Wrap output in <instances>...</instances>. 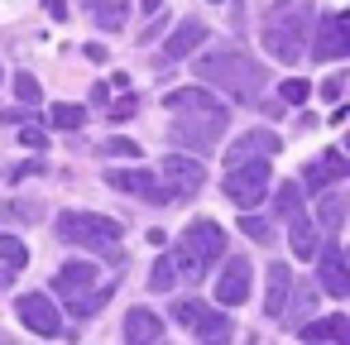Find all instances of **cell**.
I'll return each instance as SVG.
<instances>
[{"label": "cell", "instance_id": "obj_1", "mask_svg": "<svg viewBox=\"0 0 350 345\" xmlns=\"http://www.w3.org/2000/svg\"><path fill=\"white\" fill-rule=\"evenodd\" d=\"M192 72H197V82H202V87L226 92L235 106H250V101L264 92V82H269L264 63H259V58H250V53H240V49H216V53L197 58V63H192Z\"/></svg>", "mask_w": 350, "mask_h": 345}, {"label": "cell", "instance_id": "obj_2", "mask_svg": "<svg viewBox=\"0 0 350 345\" xmlns=\"http://www.w3.org/2000/svg\"><path fill=\"white\" fill-rule=\"evenodd\" d=\"M307 34H312V10L297 5V0H278V5H269L264 25H259V39H264V53L273 63H302L307 53Z\"/></svg>", "mask_w": 350, "mask_h": 345}, {"label": "cell", "instance_id": "obj_3", "mask_svg": "<svg viewBox=\"0 0 350 345\" xmlns=\"http://www.w3.org/2000/svg\"><path fill=\"white\" fill-rule=\"evenodd\" d=\"M173 268L187 278V283H202L206 278V268L216 264V259H226V230L216 225V221H192L183 235H178V245H173Z\"/></svg>", "mask_w": 350, "mask_h": 345}, {"label": "cell", "instance_id": "obj_4", "mask_svg": "<svg viewBox=\"0 0 350 345\" xmlns=\"http://www.w3.org/2000/svg\"><path fill=\"white\" fill-rule=\"evenodd\" d=\"M58 235H63L68 245L96 249L101 259H111V264H120V268H125V254L116 249V245H120V235H125V225H120V221H111V216H101V211H63V216H58Z\"/></svg>", "mask_w": 350, "mask_h": 345}, {"label": "cell", "instance_id": "obj_5", "mask_svg": "<svg viewBox=\"0 0 350 345\" xmlns=\"http://www.w3.org/2000/svg\"><path fill=\"white\" fill-rule=\"evenodd\" d=\"M173 115H178V120H173L168 139H173L178 149H197V158L211 154V149L221 144V135H226V111H221L216 101L183 106V111H173Z\"/></svg>", "mask_w": 350, "mask_h": 345}, {"label": "cell", "instance_id": "obj_6", "mask_svg": "<svg viewBox=\"0 0 350 345\" xmlns=\"http://www.w3.org/2000/svg\"><path fill=\"white\" fill-rule=\"evenodd\" d=\"M53 292L68 302L72 316H92V312H101V302L111 297V288L96 283V268H92L87 259H68V264L58 268V278H53Z\"/></svg>", "mask_w": 350, "mask_h": 345}, {"label": "cell", "instance_id": "obj_7", "mask_svg": "<svg viewBox=\"0 0 350 345\" xmlns=\"http://www.w3.org/2000/svg\"><path fill=\"white\" fill-rule=\"evenodd\" d=\"M269 182H273V168H269V158L226 163V197H230L240 211H254V206L269 197Z\"/></svg>", "mask_w": 350, "mask_h": 345}, {"label": "cell", "instance_id": "obj_8", "mask_svg": "<svg viewBox=\"0 0 350 345\" xmlns=\"http://www.w3.org/2000/svg\"><path fill=\"white\" fill-rule=\"evenodd\" d=\"M173 321L187 326L192 340H226V335H230L226 312L211 307V302H202V297H183V302H173Z\"/></svg>", "mask_w": 350, "mask_h": 345}, {"label": "cell", "instance_id": "obj_9", "mask_svg": "<svg viewBox=\"0 0 350 345\" xmlns=\"http://www.w3.org/2000/svg\"><path fill=\"white\" fill-rule=\"evenodd\" d=\"M202 158H187V154H168L163 163H159V182H163V192H168V202H187V197H197L202 192Z\"/></svg>", "mask_w": 350, "mask_h": 345}, {"label": "cell", "instance_id": "obj_10", "mask_svg": "<svg viewBox=\"0 0 350 345\" xmlns=\"http://www.w3.org/2000/svg\"><path fill=\"white\" fill-rule=\"evenodd\" d=\"M15 312H20V321H25L34 335H44V340L63 335V312H58V302H53V297H44V292H20Z\"/></svg>", "mask_w": 350, "mask_h": 345}, {"label": "cell", "instance_id": "obj_11", "mask_svg": "<svg viewBox=\"0 0 350 345\" xmlns=\"http://www.w3.org/2000/svg\"><path fill=\"white\" fill-rule=\"evenodd\" d=\"M312 58H321V63L350 58V20H345V15H321V20H317V34H312Z\"/></svg>", "mask_w": 350, "mask_h": 345}, {"label": "cell", "instance_id": "obj_12", "mask_svg": "<svg viewBox=\"0 0 350 345\" xmlns=\"http://www.w3.org/2000/svg\"><path fill=\"white\" fill-rule=\"evenodd\" d=\"M317 288L326 297H350V264L340 245H321L317 249Z\"/></svg>", "mask_w": 350, "mask_h": 345}, {"label": "cell", "instance_id": "obj_13", "mask_svg": "<svg viewBox=\"0 0 350 345\" xmlns=\"http://www.w3.org/2000/svg\"><path fill=\"white\" fill-rule=\"evenodd\" d=\"M106 187L130 192V197H144V202H168L159 173H149V168H111V173H106Z\"/></svg>", "mask_w": 350, "mask_h": 345}, {"label": "cell", "instance_id": "obj_14", "mask_svg": "<svg viewBox=\"0 0 350 345\" xmlns=\"http://www.w3.org/2000/svg\"><path fill=\"white\" fill-rule=\"evenodd\" d=\"M250 283H254V268H250V259H230V264L221 268L216 302H221V307H245V302H250Z\"/></svg>", "mask_w": 350, "mask_h": 345}, {"label": "cell", "instance_id": "obj_15", "mask_svg": "<svg viewBox=\"0 0 350 345\" xmlns=\"http://www.w3.org/2000/svg\"><path fill=\"white\" fill-rule=\"evenodd\" d=\"M345 173H350L345 154H340V149H326L321 158H312V163L302 168V187H312V192H326V187L345 182Z\"/></svg>", "mask_w": 350, "mask_h": 345}, {"label": "cell", "instance_id": "obj_16", "mask_svg": "<svg viewBox=\"0 0 350 345\" xmlns=\"http://www.w3.org/2000/svg\"><path fill=\"white\" fill-rule=\"evenodd\" d=\"M202 44H206V25H202V20H183V25L168 34L163 58H159V63H187V58H192Z\"/></svg>", "mask_w": 350, "mask_h": 345}, {"label": "cell", "instance_id": "obj_17", "mask_svg": "<svg viewBox=\"0 0 350 345\" xmlns=\"http://www.w3.org/2000/svg\"><path fill=\"white\" fill-rule=\"evenodd\" d=\"M288 249H293V259H307V264H312L317 249H321V225L297 211V216L288 221Z\"/></svg>", "mask_w": 350, "mask_h": 345}, {"label": "cell", "instance_id": "obj_18", "mask_svg": "<svg viewBox=\"0 0 350 345\" xmlns=\"http://www.w3.org/2000/svg\"><path fill=\"white\" fill-rule=\"evenodd\" d=\"M278 154V135H269V130H250V135H240L230 149H226V163H245V158H273Z\"/></svg>", "mask_w": 350, "mask_h": 345}, {"label": "cell", "instance_id": "obj_19", "mask_svg": "<svg viewBox=\"0 0 350 345\" xmlns=\"http://www.w3.org/2000/svg\"><path fill=\"white\" fill-rule=\"evenodd\" d=\"M130 345H154V340H163V321L149 312V307H130L125 312V331H120Z\"/></svg>", "mask_w": 350, "mask_h": 345}, {"label": "cell", "instance_id": "obj_20", "mask_svg": "<svg viewBox=\"0 0 350 345\" xmlns=\"http://www.w3.org/2000/svg\"><path fill=\"white\" fill-rule=\"evenodd\" d=\"M288 297H293V268H288V264H269L264 312H269V316H283V312H288Z\"/></svg>", "mask_w": 350, "mask_h": 345}, {"label": "cell", "instance_id": "obj_21", "mask_svg": "<svg viewBox=\"0 0 350 345\" xmlns=\"http://www.w3.org/2000/svg\"><path fill=\"white\" fill-rule=\"evenodd\" d=\"M82 10L92 15L96 29L116 34V29H125V20H130V0H82Z\"/></svg>", "mask_w": 350, "mask_h": 345}, {"label": "cell", "instance_id": "obj_22", "mask_svg": "<svg viewBox=\"0 0 350 345\" xmlns=\"http://www.w3.org/2000/svg\"><path fill=\"white\" fill-rule=\"evenodd\" d=\"M297 340H336V345H345V340H350V316L307 321V326H297Z\"/></svg>", "mask_w": 350, "mask_h": 345}, {"label": "cell", "instance_id": "obj_23", "mask_svg": "<svg viewBox=\"0 0 350 345\" xmlns=\"http://www.w3.org/2000/svg\"><path fill=\"white\" fill-rule=\"evenodd\" d=\"M297 211H302V187H297V182H283V187L273 192V216H278V221H293Z\"/></svg>", "mask_w": 350, "mask_h": 345}, {"label": "cell", "instance_id": "obj_24", "mask_svg": "<svg viewBox=\"0 0 350 345\" xmlns=\"http://www.w3.org/2000/svg\"><path fill=\"white\" fill-rule=\"evenodd\" d=\"M49 125H53V130H82V125H87V111L72 106V101H58V106L49 111Z\"/></svg>", "mask_w": 350, "mask_h": 345}, {"label": "cell", "instance_id": "obj_25", "mask_svg": "<svg viewBox=\"0 0 350 345\" xmlns=\"http://www.w3.org/2000/svg\"><path fill=\"white\" fill-rule=\"evenodd\" d=\"M340 221H345V197H321V206H317V225L321 230H340Z\"/></svg>", "mask_w": 350, "mask_h": 345}, {"label": "cell", "instance_id": "obj_26", "mask_svg": "<svg viewBox=\"0 0 350 345\" xmlns=\"http://www.w3.org/2000/svg\"><path fill=\"white\" fill-rule=\"evenodd\" d=\"M202 101H211L202 82H192V87H178V92H168V96H163V106H168V111H183V106H202Z\"/></svg>", "mask_w": 350, "mask_h": 345}, {"label": "cell", "instance_id": "obj_27", "mask_svg": "<svg viewBox=\"0 0 350 345\" xmlns=\"http://www.w3.org/2000/svg\"><path fill=\"white\" fill-rule=\"evenodd\" d=\"M0 264L15 273V268H25V264H29V249H25L15 235H0Z\"/></svg>", "mask_w": 350, "mask_h": 345}, {"label": "cell", "instance_id": "obj_28", "mask_svg": "<svg viewBox=\"0 0 350 345\" xmlns=\"http://www.w3.org/2000/svg\"><path fill=\"white\" fill-rule=\"evenodd\" d=\"M173 278H178V268H173V259L163 254V259L149 268V288H154V292H168V288H173Z\"/></svg>", "mask_w": 350, "mask_h": 345}, {"label": "cell", "instance_id": "obj_29", "mask_svg": "<svg viewBox=\"0 0 350 345\" xmlns=\"http://www.w3.org/2000/svg\"><path fill=\"white\" fill-rule=\"evenodd\" d=\"M307 96H312V87H307L302 77H288V82L278 87V101H283V106H302Z\"/></svg>", "mask_w": 350, "mask_h": 345}, {"label": "cell", "instance_id": "obj_30", "mask_svg": "<svg viewBox=\"0 0 350 345\" xmlns=\"http://www.w3.org/2000/svg\"><path fill=\"white\" fill-rule=\"evenodd\" d=\"M15 96H20L25 106H39V101H44V92H39L34 72H20V77H15Z\"/></svg>", "mask_w": 350, "mask_h": 345}, {"label": "cell", "instance_id": "obj_31", "mask_svg": "<svg viewBox=\"0 0 350 345\" xmlns=\"http://www.w3.org/2000/svg\"><path fill=\"white\" fill-rule=\"evenodd\" d=\"M101 154H111V158H116V154H120V158H139V144H135V139H106Z\"/></svg>", "mask_w": 350, "mask_h": 345}, {"label": "cell", "instance_id": "obj_32", "mask_svg": "<svg viewBox=\"0 0 350 345\" xmlns=\"http://www.w3.org/2000/svg\"><path fill=\"white\" fill-rule=\"evenodd\" d=\"M20 139H25V149H49V135H44V125H25V130H20Z\"/></svg>", "mask_w": 350, "mask_h": 345}, {"label": "cell", "instance_id": "obj_33", "mask_svg": "<svg viewBox=\"0 0 350 345\" xmlns=\"http://www.w3.org/2000/svg\"><path fill=\"white\" fill-rule=\"evenodd\" d=\"M240 230H245L250 240H269V235H273V230H269V221H259V216H245V221H240Z\"/></svg>", "mask_w": 350, "mask_h": 345}, {"label": "cell", "instance_id": "obj_34", "mask_svg": "<svg viewBox=\"0 0 350 345\" xmlns=\"http://www.w3.org/2000/svg\"><path fill=\"white\" fill-rule=\"evenodd\" d=\"M340 92H345V77H340V72H336V77H326L321 96H326V101H340Z\"/></svg>", "mask_w": 350, "mask_h": 345}, {"label": "cell", "instance_id": "obj_35", "mask_svg": "<svg viewBox=\"0 0 350 345\" xmlns=\"http://www.w3.org/2000/svg\"><path fill=\"white\" fill-rule=\"evenodd\" d=\"M5 211H10V221H34V206L29 202H10Z\"/></svg>", "mask_w": 350, "mask_h": 345}, {"label": "cell", "instance_id": "obj_36", "mask_svg": "<svg viewBox=\"0 0 350 345\" xmlns=\"http://www.w3.org/2000/svg\"><path fill=\"white\" fill-rule=\"evenodd\" d=\"M106 106H111V115H116V120H125V115H135V101H106Z\"/></svg>", "mask_w": 350, "mask_h": 345}, {"label": "cell", "instance_id": "obj_37", "mask_svg": "<svg viewBox=\"0 0 350 345\" xmlns=\"http://www.w3.org/2000/svg\"><path fill=\"white\" fill-rule=\"evenodd\" d=\"M44 5H49L53 20H68V0H44Z\"/></svg>", "mask_w": 350, "mask_h": 345}, {"label": "cell", "instance_id": "obj_38", "mask_svg": "<svg viewBox=\"0 0 350 345\" xmlns=\"http://www.w3.org/2000/svg\"><path fill=\"white\" fill-rule=\"evenodd\" d=\"M34 173H44V163H20L10 178H34Z\"/></svg>", "mask_w": 350, "mask_h": 345}, {"label": "cell", "instance_id": "obj_39", "mask_svg": "<svg viewBox=\"0 0 350 345\" xmlns=\"http://www.w3.org/2000/svg\"><path fill=\"white\" fill-rule=\"evenodd\" d=\"M159 5H163V0H144V10H149V15H154V10H159Z\"/></svg>", "mask_w": 350, "mask_h": 345}, {"label": "cell", "instance_id": "obj_40", "mask_svg": "<svg viewBox=\"0 0 350 345\" xmlns=\"http://www.w3.org/2000/svg\"><path fill=\"white\" fill-rule=\"evenodd\" d=\"M211 5H226V0H211Z\"/></svg>", "mask_w": 350, "mask_h": 345}]
</instances>
